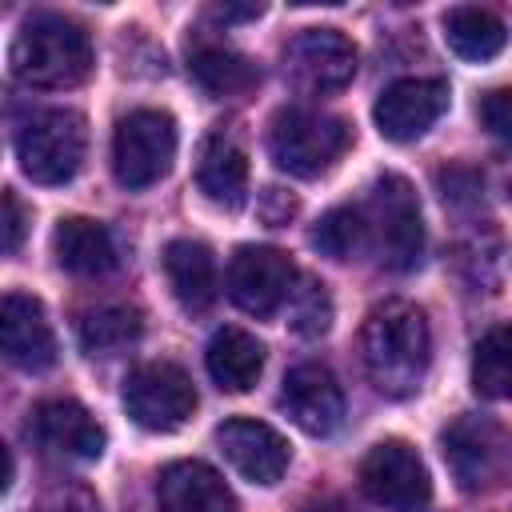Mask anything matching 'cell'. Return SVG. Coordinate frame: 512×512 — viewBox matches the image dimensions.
Returning <instances> with one entry per match:
<instances>
[{
  "label": "cell",
  "instance_id": "7a4b0ae2",
  "mask_svg": "<svg viewBox=\"0 0 512 512\" xmlns=\"http://www.w3.org/2000/svg\"><path fill=\"white\" fill-rule=\"evenodd\" d=\"M12 72L28 88H76L88 80L96 56L88 32L56 12H36L12 40Z\"/></svg>",
  "mask_w": 512,
  "mask_h": 512
},
{
  "label": "cell",
  "instance_id": "9c48e42d",
  "mask_svg": "<svg viewBox=\"0 0 512 512\" xmlns=\"http://www.w3.org/2000/svg\"><path fill=\"white\" fill-rule=\"evenodd\" d=\"M360 488L388 512H424L432 500L428 468L404 440H380L368 448V456L360 460Z\"/></svg>",
  "mask_w": 512,
  "mask_h": 512
},
{
  "label": "cell",
  "instance_id": "6da1fadb",
  "mask_svg": "<svg viewBox=\"0 0 512 512\" xmlns=\"http://www.w3.org/2000/svg\"><path fill=\"white\" fill-rule=\"evenodd\" d=\"M360 348H364V368L376 392L396 400L412 396L432 360L428 316L412 300H384L368 312Z\"/></svg>",
  "mask_w": 512,
  "mask_h": 512
},
{
  "label": "cell",
  "instance_id": "277c9868",
  "mask_svg": "<svg viewBox=\"0 0 512 512\" xmlns=\"http://www.w3.org/2000/svg\"><path fill=\"white\" fill-rule=\"evenodd\" d=\"M88 152V124L76 108H40L16 128V160L32 184H68Z\"/></svg>",
  "mask_w": 512,
  "mask_h": 512
},
{
  "label": "cell",
  "instance_id": "d4e9b609",
  "mask_svg": "<svg viewBox=\"0 0 512 512\" xmlns=\"http://www.w3.org/2000/svg\"><path fill=\"white\" fill-rule=\"evenodd\" d=\"M472 388L488 400L512 396V320L496 324L480 336L472 352Z\"/></svg>",
  "mask_w": 512,
  "mask_h": 512
},
{
  "label": "cell",
  "instance_id": "8992f818",
  "mask_svg": "<svg viewBox=\"0 0 512 512\" xmlns=\"http://www.w3.org/2000/svg\"><path fill=\"white\" fill-rule=\"evenodd\" d=\"M352 144V128L340 116L312 108H280L268 124V152L276 168L288 176H320L328 172Z\"/></svg>",
  "mask_w": 512,
  "mask_h": 512
},
{
  "label": "cell",
  "instance_id": "5b68a950",
  "mask_svg": "<svg viewBox=\"0 0 512 512\" xmlns=\"http://www.w3.org/2000/svg\"><path fill=\"white\" fill-rule=\"evenodd\" d=\"M440 452L464 492H492L512 472V432L480 412L456 416L440 432Z\"/></svg>",
  "mask_w": 512,
  "mask_h": 512
},
{
  "label": "cell",
  "instance_id": "4dcf8cb0",
  "mask_svg": "<svg viewBox=\"0 0 512 512\" xmlns=\"http://www.w3.org/2000/svg\"><path fill=\"white\" fill-rule=\"evenodd\" d=\"M264 8L260 4H216V8H208V16L212 20H220V24H236V20H256Z\"/></svg>",
  "mask_w": 512,
  "mask_h": 512
},
{
  "label": "cell",
  "instance_id": "4316f807",
  "mask_svg": "<svg viewBox=\"0 0 512 512\" xmlns=\"http://www.w3.org/2000/svg\"><path fill=\"white\" fill-rule=\"evenodd\" d=\"M288 304H292V328L300 336H324L328 332V324H332V300H328L324 284L308 280L304 288L292 292Z\"/></svg>",
  "mask_w": 512,
  "mask_h": 512
},
{
  "label": "cell",
  "instance_id": "ffe728a7",
  "mask_svg": "<svg viewBox=\"0 0 512 512\" xmlns=\"http://www.w3.org/2000/svg\"><path fill=\"white\" fill-rule=\"evenodd\" d=\"M188 72L216 100L244 96V92H252L260 84L256 64L240 48H232L228 40H216V36H196L188 44Z\"/></svg>",
  "mask_w": 512,
  "mask_h": 512
},
{
  "label": "cell",
  "instance_id": "8fae6325",
  "mask_svg": "<svg viewBox=\"0 0 512 512\" xmlns=\"http://www.w3.org/2000/svg\"><path fill=\"white\" fill-rule=\"evenodd\" d=\"M288 76L316 96L340 92L356 76V44L340 28H304L284 48Z\"/></svg>",
  "mask_w": 512,
  "mask_h": 512
},
{
  "label": "cell",
  "instance_id": "3957f363",
  "mask_svg": "<svg viewBox=\"0 0 512 512\" xmlns=\"http://www.w3.org/2000/svg\"><path fill=\"white\" fill-rule=\"evenodd\" d=\"M360 216H364L368 248L380 260V268L408 272V268L420 264V256H424V224H420L416 192H412V184L404 176L384 172L372 184Z\"/></svg>",
  "mask_w": 512,
  "mask_h": 512
},
{
  "label": "cell",
  "instance_id": "9a60e30c",
  "mask_svg": "<svg viewBox=\"0 0 512 512\" xmlns=\"http://www.w3.org/2000/svg\"><path fill=\"white\" fill-rule=\"evenodd\" d=\"M216 448L252 484H276L292 460L288 440L264 420H224L216 428Z\"/></svg>",
  "mask_w": 512,
  "mask_h": 512
},
{
  "label": "cell",
  "instance_id": "f546056e",
  "mask_svg": "<svg viewBox=\"0 0 512 512\" xmlns=\"http://www.w3.org/2000/svg\"><path fill=\"white\" fill-rule=\"evenodd\" d=\"M20 236H24V208H20L16 192L8 188V192H4V252H8V256L20 248Z\"/></svg>",
  "mask_w": 512,
  "mask_h": 512
},
{
  "label": "cell",
  "instance_id": "5bb4252c",
  "mask_svg": "<svg viewBox=\"0 0 512 512\" xmlns=\"http://www.w3.org/2000/svg\"><path fill=\"white\" fill-rule=\"evenodd\" d=\"M280 408L308 436H332L344 420V392L324 364H296L284 376Z\"/></svg>",
  "mask_w": 512,
  "mask_h": 512
},
{
  "label": "cell",
  "instance_id": "e0dca14e",
  "mask_svg": "<svg viewBox=\"0 0 512 512\" xmlns=\"http://www.w3.org/2000/svg\"><path fill=\"white\" fill-rule=\"evenodd\" d=\"M196 184L200 192L220 208H240L248 196V152L232 124H216L196 160Z\"/></svg>",
  "mask_w": 512,
  "mask_h": 512
},
{
  "label": "cell",
  "instance_id": "7c38bea8",
  "mask_svg": "<svg viewBox=\"0 0 512 512\" xmlns=\"http://www.w3.org/2000/svg\"><path fill=\"white\" fill-rule=\"evenodd\" d=\"M448 96H452L448 80H440V76H408V80L388 84L372 108L380 136L396 140V144L424 136L448 112Z\"/></svg>",
  "mask_w": 512,
  "mask_h": 512
},
{
  "label": "cell",
  "instance_id": "83f0119b",
  "mask_svg": "<svg viewBox=\"0 0 512 512\" xmlns=\"http://www.w3.org/2000/svg\"><path fill=\"white\" fill-rule=\"evenodd\" d=\"M32 512H100V504H96V496L84 488V484H52L40 500H36V508Z\"/></svg>",
  "mask_w": 512,
  "mask_h": 512
},
{
  "label": "cell",
  "instance_id": "ba28073f",
  "mask_svg": "<svg viewBox=\"0 0 512 512\" xmlns=\"http://www.w3.org/2000/svg\"><path fill=\"white\" fill-rule=\"evenodd\" d=\"M124 408L148 432H176L196 412L192 376L172 360H144L124 380Z\"/></svg>",
  "mask_w": 512,
  "mask_h": 512
},
{
  "label": "cell",
  "instance_id": "d6986e66",
  "mask_svg": "<svg viewBox=\"0 0 512 512\" xmlns=\"http://www.w3.org/2000/svg\"><path fill=\"white\" fill-rule=\"evenodd\" d=\"M52 252H56V264L64 272L80 276V280H100L120 264L112 232L100 220H88V216L60 220L56 232H52Z\"/></svg>",
  "mask_w": 512,
  "mask_h": 512
},
{
  "label": "cell",
  "instance_id": "484cf974",
  "mask_svg": "<svg viewBox=\"0 0 512 512\" xmlns=\"http://www.w3.org/2000/svg\"><path fill=\"white\" fill-rule=\"evenodd\" d=\"M312 244H316L324 256H332V260H348V256H356L360 248H368L360 208H332V212H324L320 224L312 228Z\"/></svg>",
  "mask_w": 512,
  "mask_h": 512
},
{
  "label": "cell",
  "instance_id": "ac0fdd59",
  "mask_svg": "<svg viewBox=\"0 0 512 512\" xmlns=\"http://www.w3.org/2000/svg\"><path fill=\"white\" fill-rule=\"evenodd\" d=\"M160 512H240L232 488L204 460H176L156 480Z\"/></svg>",
  "mask_w": 512,
  "mask_h": 512
},
{
  "label": "cell",
  "instance_id": "4fadbf2b",
  "mask_svg": "<svg viewBox=\"0 0 512 512\" xmlns=\"http://www.w3.org/2000/svg\"><path fill=\"white\" fill-rule=\"evenodd\" d=\"M28 436L56 460H100L104 452V428L96 424V416L72 400V396H52V400H40L32 408V420H28Z\"/></svg>",
  "mask_w": 512,
  "mask_h": 512
},
{
  "label": "cell",
  "instance_id": "30bf717a",
  "mask_svg": "<svg viewBox=\"0 0 512 512\" xmlns=\"http://www.w3.org/2000/svg\"><path fill=\"white\" fill-rule=\"evenodd\" d=\"M296 280L300 272L292 256L268 244H240L228 260V296L252 316L280 312L292 300Z\"/></svg>",
  "mask_w": 512,
  "mask_h": 512
},
{
  "label": "cell",
  "instance_id": "2e32d148",
  "mask_svg": "<svg viewBox=\"0 0 512 512\" xmlns=\"http://www.w3.org/2000/svg\"><path fill=\"white\" fill-rule=\"evenodd\" d=\"M0 348L8 364L24 372H44L56 360V336L44 316V304L28 292H8L0 304Z\"/></svg>",
  "mask_w": 512,
  "mask_h": 512
},
{
  "label": "cell",
  "instance_id": "603a6c76",
  "mask_svg": "<svg viewBox=\"0 0 512 512\" xmlns=\"http://www.w3.org/2000/svg\"><path fill=\"white\" fill-rule=\"evenodd\" d=\"M444 40L460 60H492L508 44V28L488 8L456 4L444 12Z\"/></svg>",
  "mask_w": 512,
  "mask_h": 512
},
{
  "label": "cell",
  "instance_id": "44dd1931",
  "mask_svg": "<svg viewBox=\"0 0 512 512\" xmlns=\"http://www.w3.org/2000/svg\"><path fill=\"white\" fill-rule=\"evenodd\" d=\"M164 276L184 312H208L216 300V260L200 240H172L164 248Z\"/></svg>",
  "mask_w": 512,
  "mask_h": 512
},
{
  "label": "cell",
  "instance_id": "1f68e13d",
  "mask_svg": "<svg viewBox=\"0 0 512 512\" xmlns=\"http://www.w3.org/2000/svg\"><path fill=\"white\" fill-rule=\"evenodd\" d=\"M300 512H352V504H344L340 496H320V500H312V504H304Z\"/></svg>",
  "mask_w": 512,
  "mask_h": 512
},
{
  "label": "cell",
  "instance_id": "52a82bcc",
  "mask_svg": "<svg viewBox=\"0 0 512 512\" xmlns=\"http://www.w3.org/2000/svg\"><path fill=\"white\" fill-rule=\"evenodd\" d=\"M176 160V120L160 108H132L112 132V172L124 188L140 192L168 176Z\"/></svg>",
  "mask_w": 512,
  "mask_h": 512
},
{
  "label": "cell",
  "instance_id": "cb8c5ba5",
  "mask_svg": "<svg viewBox=\"0 0 512 512\" xmlns=\"http://www.w3.org/2000/svg\"><path fill=\"white\" fill-rule=\"evenodd\" d=\"M144 332V320L136 308L128 304H100V308H88L76 324V336H80V348L88 356H116L124 352L128 344H136Z\"/></svg>",
  "mask_w": 512,
  "mask_h": 512
},
{
  "label": "cell",
  "instance_id": "f1b7e54d",
  "mask_svg": "<svg viewBox=\"0 0 512 512\" xmlns=\"http://www.w3.org/2000/svg\"><path fill=\"white\" fill-rule=\"evenodd\" d=\"M476 112H480V124H484L492 136L512 140V84L484 92V100H480Z\"/></svg>",
  "mask_w": 512,
  "mask_h": 512
},
{
  "label": "cell",
  "instance_id": "7402d4cb",
  "mask_svg": "<svg viewBox=\"0 0 512 512\" xmlns=\"http://www.w3.org/2000/svg\"><path fill=\"white\" fill-rule=\"evenodd\" d=\"M208 376L224 392H248L264 372V344L244 328H220L204 352Z\"/></svg>",
  "mask_w": 512,
  "mask_h": 512
}]
</instances>
